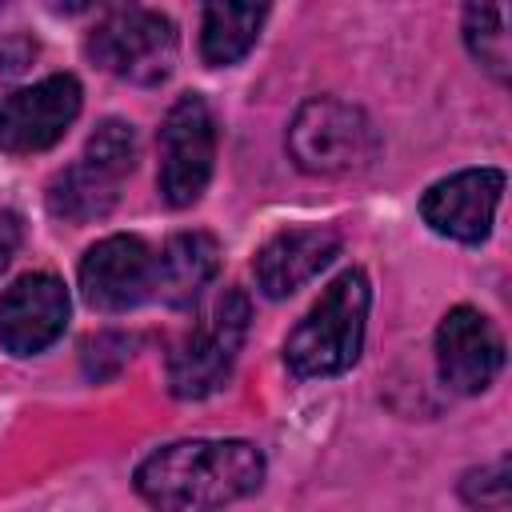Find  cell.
Wrapping results in <instances>:
<instances>
[{
	"label": "cell",
	"mask_w": 512,
	"mask_h": 512,
	"mask_svg": "<svg viewBox=\"0 0 512 512\" xmlns=\"http://www.w3.org/2000/svg\"><path fill=\"white\" fill-rule=\"evenodd\" d=\"M264 456L248 440H176L136 468V492L156 508H220L252 496Z\"/></svg>",
	"instance_id": "1"
},
{
	"label": "cell",
	"mask_w": 512,
	"mask_h": 512,
	"mask_svg": "<svg viewBox=\"0 0 512 512\" xmlns=\"http://www.w3.org/2000/svg\"><path fill=\"white\" fill-rule=\"evenodd\" d=\"M368 304H372L368 276L360 268L340 272L284 340V360L292 376L312 380V376H336L352 368L364 344Z\"/></svg>",
	"instance_id": "2"
},
{
	"label": "cell",
	"mask_w": 512,
	"mask_h": 512,
	"mask_svg": "<svg viewBox=\"0 0 512 512\" xmlns=\"http://www.w3.org/2000/svg\"><path fill=\"white\" fill-rule=\"evenodd\" d=\"M132 164H136V132H132V124L104 120L88 136L84 156L76 164H68L48 184V208H52V216L72 220V224L100 220L116 204L120 184L132 172Z\"/></svg>",
	"instance_id": "3"
},
{
	"label": "cell",
	"mask_w": 512,
	"mask_h": 512,
	"mask_svg": "<svg viewBox=\"0 0 512 512\" xmlns=\"http://www.w3.org/2000/svg\"><path fill=\"white\" fill-rule=\"evenodd\" d=\"M248 332V300L228 288L212 300V308L184 332V340L168 356V388L180 400H204L232 376Z\"/></svg>",
	"instance_id": "4"
},
{
	"label": "cell",
	"mask_w": 512,
	"mask_h": 512,
	"mask_svg": "<svg viewBox=\"0 0 512 512\" xmlns=\"http://www.w3.org/2000/svg\"><path fill=\"white\" fill-rule=\"evenodd\" d=\"M88 56L132 84H160L176 64V28L140 0H116L88 36Z\"/></svg>",
	"instance_id": "5"
},
{
	"label": "cell",
	"mask_w": 512,
	"mask_h": 512,
	"mask_svg": "<svg viewBox=\"0 0 512 512\" xmlns=\"http://www.w3.org/2000/svg\"><path fill=\"white\" fill-rule=\"evenodd\" d=\"M376 148L380 140L372 120L356 104H344L336 96L308 100L288 128V152L312 176L356 172L376 156Z\"/></svg>",
	"instance_id": "6"
},
{
	"label": "cell",
	"mask_w": 512,
	"mask_h": 512,
	"mask_svg": "<svg viewBox=\"0 0 512 512\" xmlns=\"http://www.w3.org/2000/svg\"><path fill=\"white\" fill-rule=\"evenodd\" d=\"M216 160V120L204 96H180L160 124V196L172 208L200 200Z\"/></svg>",
	"instance_id": "7"
},
{
	"label": "cell",
	"mask_w": 512,
	"mask_h": 512,
	"mask_svg": "<svg viewBox=\"0 0 512 512\" xmlns=\"http://www.w3.org/2000/svg\"><path fill=\"white\" fill-rule=\"evenodd\" d=\"M80 112V80L56 72L0 104V152L28 156L52 148Z\"/></svg>",
	"instance_id": "8"
},
{
	"label": "cell",
	"mask_w": 512,
	"mask_h": 512,
	"mask_svg": "<svg viewBox=\"0 0 512 512\" xmlns=\"http://www.w3.org/2000/svg\"><path fill=\"white\" fill-rule=\"evenodd\" d=\"M156 280V256L140 236H104L80 260V292L100 312L136 308Z\"/></svg>",
	"instance_id": "9"
},
{
	"label": "cell",
	"mask_w": 512,
	"mask_h": 512,
	"mask_svg": "<svg viewBox=\"0 0 512 512\" xmlns=\"http://www.w3.org/2000/svg\"><path fill=\"white\" fill-rule=\"evenodd\" d=\"M436 364L448 388L476 396L496 380L504 364V340L480 308L460 304L436 328Z\"/></svg>",
	"instance_id": "10"
},
{
	"label": "cell",
	"mask_w": 512,
	"mask_h": 512,
	"mask_svg": "<svg viewBox=\"0 0 512 512\" xmlns=\"http://www.w3.org/2000/svg\"><path fill=\"white\" fill-rule=\"evenodd\" d=\"M500 196H504V172L500 168H464L448 180H436L424 192L420 216L440 236L480 244L492 232V216H496Z\"/></svg>",
	"instance_id": "11"
},
{
	"label": "cell",
	"mask_w": 512,
	"mask_h": 512,
	"mask_svg": "<svg viewBox=\"0 0 512 512\" xmlns=\"http://www.w3.org/2000/svg\"><path fill=\"white\" fill-rule=\"evenodd\" d=\"M68 324V292L52 272H28L0 292V344L12 356L44 352Z\"/></svg>",
	"instance_id": "12"
},
{
	"label": "cell",
	"mask_w": 512,
	"mask_h": 512,
	"mask_svg": "<svg viewBox=\"0 0 512 512\" xmlns=\"http://www.w3.org/2000/svg\"><path fill=\"white\" fill-rule=\"evenodd\" d=\"M336 252H340V236L332 228H288V232H276L256 252L252 272L260 292L280 300V296H292L300 284H308L320 268H328Z\"/></svg>",
	"instance_id": "13"
},
{
	"label": "cell",
	"mask_w": 512,
	"mask_h": 512,
	"mask_svg": "<svg viewBox=\"0 0 512 512\" xmlns=\"http://www.w3.org/2000/svg\"><path fill=\"white\" fill-rule=\"evenodd\" d=\"M220 272V244L208 232H176L160 256H156V280L152 292H160L164 304L188 308Z\"/></svg>",
	"instance_id": "14"
},
{
	"label": "cell",
	"mask_w": 512,
	"mask_h": 512,
	"mask_svg": "<svg viewBox=\"0 0 512 512\" xmlns=\"http://www.w3.org/2000/svg\"><path fill=\"white\" fill-rule=\"evenodd\" d=\"M268 20V0H204L200 16V56L208 64H236L260 36Z\"/></svg>",
	"instance_id": "15"
},
{
	"label": "cell",
	"mask_w": 512,
	"mask_h": 512,
	"mask_svg": "<svg viewBox=\"0 0 512 512\" xmlns=\"http://www.w3.org/2000/svg\"><path fill=\"white\" fill-rule=\"evenodd\" d=\"M464 40L468 52L496 76H508V0H464Z\"/></svg>",
	"instance_id": "16"
},
{
	"label": "cell",
	"mask_w": 512,
	"mask_h": 512,
	"mask_svg": "<svg viewBox=\"0 0 512 512\" xmlns=\"http://www.w3.org/2000/svg\"><path fill=\"white\" fill-rule=\"evenodd\" d=\"M128 356H132V340H128V336H120V332H100V336H92V340L84 344V372H88L92 380H108V376H116V372L128 364Z\"/></svg>",
	"instance_id": "17"
},
{
	"label": "cell",
	"mask_w": 512,
	"mask_h": 512,
	"mask_svg": "<svg viewBox=\"0 0 512 512\" xmlns=\"http://www.w3.org/2000/svg\"><path fill=\"white\" fill-rule=\"evenodd\" d=\"M20 240H24V224H20V216H16V212H0V272L12 264Z\"/></svg>",
	"instance_id": "18"
},
{
	"label": "cell",
	"mask_w": 512,
	"mask_h": 512,
	"mask_svg": "<svg viewBox=\"0 0 512 512\" xmlns=\"http://www.w3.org/2000/svg\"><path fill=\"white\" fill-rule=\"evenodd\" d=\"M92 0H52V8L56 12H64V16H76V12H84Z\"/></svg>",
	"instance_id": "19"
},
{
	"label": "cell",
	"mask_w": 512,
	"mask_h": 512,
	"mask_svg": "<svg viewBox=\"0 0 512 512\" xmlns=\"http://www.w3.org/2000/svg\"><path fill=\"white\" fill-rule=\"evenodd\" d=\"M0 4H4V0H0Z\"/></svg>",
	"instance_id": "20"
}]
</instances>
